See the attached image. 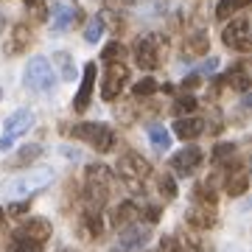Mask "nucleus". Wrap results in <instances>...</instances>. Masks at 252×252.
<instances>
[{
  "instance_id": "nucleus-1",
  "label": "nucleus",
  "mask_w": 252,
  "mask_h": 252,
  "mask_svg": "<svg viewBox=\"0 0 252 252\" xmlns=\"http://www.w3.org/2000/svg\"><path fill=\"white\" fill-rule=\"evenodd\" d=\"M109 190H112V171L107 165H90L87 168V207L93 210H101L104 202L109 199Z\"/></svg>"
},
{
  "instance_id": "nucleus-2",
  "label": "nucleus",
  "mask_w": 252,
  "mask_h": 252,
  "mask_svg": "<svg viewBox=\"0 0 252 252\" xmlns=\"http://www.w3.org/2000/svg\"><path fill=\"white\" fill-rule=\"evenodd\" d=\"M70 135L76 140H84L90 143L95 152H109L115 146V132L109 124H101V121H87V124H79L70 129Z\"/></svg>"
},
{
  "instance_id": "nucleus-3",
  "label": "nucleus",
  "mask_w": 252,
  "mask_h": 252,
  "mask_svg": "<svg viewBox=\"0 0 252 252\" xmlns=\"http://www.w3.org/2000/svg\"><path fill=\"white\" fill-rule=\"evenodd\" d=\"M54 180H56L54 168H31L28 174H20V177L6 182V193H9V196H28V193H34V190L48 188Z\"/></svg>"
},
{
  "instance_id": "nucleus-4",
  "label": "nucleus",
  "mask_w": 252,
  "mask_h": 252,
  "mask_svg": "<svg viewBox=\"0 0 252 252\" xmlns=\"http://www.w3.org/2000/svg\"><path fill=\"white\" fill-rule=\"evenodd\" d=\"M56 84L54 67L45 56H34L26 67V87H31L34 93H51Z\"/></svg>"
},
{
  "instance_id": "nucleus-5",
  "label": "nucleus",
  "mask_w": 252,
  "mask_h": 252,
  "mask_svg": "<svg viewBox=\"0 0 252 252\" xmlns=\"http://www.w3.org/2000/svg\"><path fill=\"white\" fill-rule=\"evenodd\" d=\"M149 174H152V165H149V160L140 157L137 152H129L118 160V177L124 182H129V185H135V188L149 180Z\"/></svg>"
},
{
  "instance_id": "nucleus-6",
  "label": "nucleus",
  "mask_w": 252,
  "mask_h": 252,
  "mask_svg": "<svg viewBox=\"0 0 252 252\" xmlns=\"http://www.w3.org/2000/svg\"><path fill=\"white\" fill-rule=\"evenodd\" d=\"M221 42H224L227 48L238 51V54H250V48H252V39H250V20H247V17L230 20V26L221 31Z\"/></svg>"
},
{
  "instance_id": "nucleus-7",
  "label": "nucleus",
  "mask_w": 252,
  "mask_h": 252,
  "mask_svg": "<svg viewBox=\"0 0 252 252\" xmlns=\"http://www.w3.org/2000/svg\"><path fill=\"white\" fill-rule=\"evenodd\" d=\"M135 62L143 70H154L162 62V51H160V36L146 34L135 42Z\"/></svg>"
},
{
  "instance_id": "nucleus-8",
  "label": "nucleus",
  "mask_w": 252,
  "mask_h": 252,
  "mask_svg": "<svg viewBox=\"0 0 252 252\" xmlns=\"http://www.w3.org/2000/svg\"><path fill=\"white\" fill-rule=\"evenodd\" d=\"M129 79V67L124 62H107V73H104V84H101V98L115 101L121 95V90L126 87Z\"/></svg>"
},
{
  "instance_id": "nucleus-9",
  "label": "nucleus",
  "mask_w": 252,
  "mask_h": 252,
  "mask_svg": "<svg viewBox=\"0 0 252 252\" xmlns=\"http://www.w3.org/2000/svg\"><path fill=\"white\" fill-rule=\"evenodd\" d=\"M202 162V149L199 146H185L182 152L171 154V168L177 177H190Z\"/></svg>"
},
{
  "instance_id": "nucleus-10",
  "label": "nucleus",
  "mask_w": 252,
  "mask_h": 252,
  "mask_svg": "<svg viewBox=\"0 0 252 252\" xmlns=\"http://www.w3.org/2000/svg\"><path fill=\"white\" fill-rule=\"evenodd\" d=\"M149 227H137V224H129L124 233L118 235V241L112 244V252H137L149 241Z\"/></svg>"
},
{
  "instance_id": "nucleus-11",
  "label": "nucleus",
  "mask_w": 252,
  "mask_h": 252,
  "mask_svg": "<svg viewBox=\"0 0 252 252\" xmlns=\"http://www.w3.org/2000/svg\"><path fill=\"white\" fill-rule=\"evenodd\" d=\"M95 76H98L95 62H87V64H84V79H81V87H79V93H76V101H73V109H76V112H84V109L90 107L93 87H95Z\"/></svg>"
},
{
  "instance_id": "nucleus-12",
  "label": "nucleus",
  "mask_w": 252,
  "mask_h": 252,
  "mask_svg": "<svg viewBox=\"0 0 252 252\" xmlns=\"http://www.w3.org/2000/svg\"><path fill=\"white\" fill-rule=\"evenodd\" d=\"M31 126H34V112L31 109H17L14 115L6 118V135L20 137V135H26Z\"/></svg>"
},
{
  "instance_id": "nucleus-13",
  "label": "nucleus",
  "mask_w": 252,
  "mask_h": 252,
  "mask_svg": "<svg viewBox=\"0 0 252 252\" xmlns=\"http://www.w3.org/2000/svg\"><path fill=\"white\" fill-rule=\"evenodd\" d=\"M73 20H76V9H73L70 3H54L51 6V28L54 31H67L73 26Z\"/></svg>"
},
{
  "instance_id": "nucleus-14",
  "label": "nucleus",
  "mask_w": 252,
  "mask_h": 252,
  "mask_svg": "<svg viewBox=\"0 0 252 252\" xmlns=\"http://www.w3.org/2000/svg\"><path fill=\"white\" fill-rule=\"evenodd\" d=\"M51 233H54V230H51V221H48V219H31L17 235H23V238H28V241L45 244L48 238H51Z\"/></svg>"
},
{
  "instance_id": "nucleus-15",
  "label": "nucleus",
  "mask_w": 252,
  "mask_h": 252,
  "mask_svg": "<svg viewBox=\"0 0 252 252\" xmlns=\"http://www.w3.org/2000/svg\"><path fill=\"white\" fill-rule=\"evenodd\" d=\"M202 132H205L202 118H177V124H174V135L182 137V140H196Z\"/></svg>"
},
{
  "instance_id": "nucleus-16",
  "label": "nucleus",
  "mask_w": 252,
  "mask_h": 252,
  "mask_svg": "<svg viewBox=\"0 0 252 252\" xmlns=\"http://www.w3.org/2000/svg\"><path fill=\"white\" fill-rule=\"evenodd\" d=\"M185 219H188V224H190V227H196V230H207V227L216 224L213 207L207 210V205H202V207H190L188 213H185Z\"/></svg>"
},
{
  "instance_id": "nucleus-17",
  "label": "nucleus",
  "mask_w": 252,
  "mask_h": 252,
  "mask_svg": "<svg viewBox=\"0 0 252 252\" xmlns=\"http://www.w3.org/2000/svg\"><path fill=\"white\" fill-rule=\"evenodd\" d=\"M28 42H31L28 28H26V26H14V31H11V39L6 42V54H11V56L23 54V51L28 48Z\"/></svg>"
},
{
  "instance_id": "nucleus-18",
  "label": "nucleus",
  "mask_w": 252,
  "mask_h": 252,
  "mask_svg": "<svg viewBox=\"0 0 252 252\" xmlns=\"http://www.w3.org/2000/svg\"><path fill=\"white\" fill-rule=\"evenodd\" d=\"M160 252H199V241L196 238H162L160 244Z\"/></svg>"
},
{
  "instance_id": "nucleus-19",
  "label": "nucleus",
  "mask_w": 252,
  "mask_h": 252,
  "mask_svg": "<svg viewBox=\"0 0 252 252\" xmlns=\"http://www.w3.org/2000/svg\"><path fill=\"white\" fill-rule=\"evenodd\" d=\"M247 185H250V177H247V168H235V174H230L227 177V193L230 196H241L244 190H247Z\"/></svg>"
},
{
  "instance_id": "nucleus-20",
  "label": "nucleus",
  "mask_w": 252,
  "mask_h": 252,
  "mask_svg": "<svg viewBox=\"0 0 252 252\" xmlns=\"http://www.w3.org/2000/svg\"><path fill=\"white\" fill-rule=\"evenodd\" d=\"M149 140H152V146L157 149V152H168V146H171V135H168V129H162L160 124L157 126H149Z\"/></svg>"
},
{
  "instance_id": "nucleus-21",
  "label": "nucleus",
  "mask_w": 252,
  "mask_h": 252,
  "mask_svg": "<svg viewBox=\"0 0 252 252\" xmlns=\"http://www.w3.org/2000/svg\"><path fill=\"white\" fill-rule=\"evenodd\" d=\"M137 216V207L132 205V202H124V205H118V210L112 213V224L115 227H126V224H132Z\"/></svg>"
},
{
  "instance_id": "nucleus-22",
  "label": "nucleus",
  "mask_w": 252,
  "mask_h": 252,
  "mask_svg": "<svg viewBox=\"0 0 252 252\" xmlns=\"http://www.w3.org/2000/svg\"><path fill=\"white\" fill-rule=\"evenodd\" d=\"M224 81L230 84V87H235L238 93H247V90H250V76H247V70H244L241 64H238V67H233V70L227 73Z\"/></svg>"
},
{
  "instance_id": "nucleus-23",
  "label": "nucleus",
  "mask_w": 252,
  "mask_h": 252,
  "mask_svg": "<svg viewBox=\"0 0 252 252\" xmlns=\"http://www.w3.org/2000/svg\"><path fill=\"white\" fill-rule=\"evenodd\" d=\"M247 6H250V0H219L216 17L219 20H227V17H233L238 9H247Z\"/></svg>"
},
{
  "instance_id": "nucleus-24",
  "label": "nucleus",
  "mask_w": 252,
  "mask_h": 252,
  "mask_svg": "<svg viewBox=\"0 0 252 252\" xmlns=\"http://www.w3.org/2000/svg\"><path fill=\"white\" fill-rule=\"evenodd\" d=\"M98 233H101V213L93 210V207H87L84 210V235L90 238V235H98Z\"/></svg>"
},
{
  "instance_id": "nucleus-25",
  "label": "nucleus",
  "mask_w": 252,
  "mask_h": 252,
  "mask_svg": "<svg viewBox=\"0 0 252 252\" xmlns=\"http://www.w3.org/2000/svg\"><path fill=\"white\" fill-rule=\"evenodd\" d=\"M54 62L59 64V70H62V79H64V81H73V79H76V67H73L70 54L59 51V54H54Z\"/></svg>"
},
{
  "instance_id": "nucleus-26",
  "label": "nucleus",
  "mask_w": 252,
  "mask_h": 252,
  "mask_svg": "<svg viewBox=\"0 0 252 252\" xmlns=\"http://www.w3.org/2000/svg\"><path fill=\"white\" fill-rule=\"evenodd\" d=\"M101 36H104V20H101V17H93L90 23H87V28H84V39H87L90 45H95Z\"/></svg>"
},
{
  "instance_id": "nucleus-27",
  "label": "nucleus",
  "mask_w": 252,
  "mask_h": 252,
  "mask_svg": "<svg viewBox=\"0 0 252 252\" xmlns=\"http://www.w3.org/2000/svg\"><path fill=\"white\" fill-rule=\"evenodd\" d=\"M157 90H160V84H157L154 79H140V81L135 84L132 95H135V98H149V95H154Z\"/></svg>"
},
{
  "instance_id": "nucleus-28",
  "label": "nucleus",
  "mask_w": 252,
  "mask_h": 252,
  "mask_svg": "<svg viewBox=\"0 0 252 252\" xmlns=\"http://www.w3.org/2000/svg\"><path fill=\"white\" fill-rule=\"evenodd\" d=\"M124 56H126V48L121 45V42H109V45L101 51V59H104V62H124Z\"/></svg>"
},
{
  "instance_id": "nucleus-29",
  "label": "nucleus",
  "mask_w": 252,
  "mask_h": 252,
  "mask_svg": "<svg viewBox=\"0 0 252 252\" xmlns=\"http://www.w3.org/2000/svg\"><path fill=\"white\" fill-rule=\"evenodd\" d=\"M39 154H42V146H39V143L23 146V149H20V154H17V162H14V165H20V162H34Z\"/></svg>"
},
{
  "instance_id": "nucleus-30",
  "label": "nucleus",
  "mask_w": 252,
  "mask_h": 252,
  "mask_svg": "<svg viewBox=\"0 0 252 252\" xmlns=\"http://www.w3.org/2000/svg\"><path fill=\"white\" fill-rule=\"evenodd\" d=\"M11 252H42V244L28 241V238H23V235H14V247H11Z\"/></svg>"
},
{
  "instance_id": "nucleus-31",
  "label": "nucleus",
  "mask_w": 252,
  "mask_h": 252,
  "mask_svg": "<svg viewBox=\"0 0 252 252\" xmlns=\"http://www.w3.org/2000/svg\"><path fill=\"white\" fill-rule=\"evenodd\" d=\"M196 107H199V101L193 98V95H180V98L174 101V109H177L180 115H188V112H193Z\"/></svg>"
},
{
  "instance_id": "nucleus-32",
  "label": "nucleus",
  "mask_w": 252,
  "mask_h": 252,
  "mask_svg": "<svg viewBox=\"0 0 252 252\" xmlns=\"http://www.w3.org/2000/svg\"><path fill=\"white\" fill-rule=\"evenodd\" d=\"M160 193L165 199H174L177 196V185H174V177H168V174H162L160 177Z\"/></svg>"
},
{
  "instance_id": "nucleus-33",
  "label": "nucleus",
  "mask_w": 252,
  "mask_h": 252,
  "mask_svg": "<svg viewBox=\"0 0 252 252\" xmlns=\"http://www.w3.org/2000/svg\"><path fill=\"white\" fill-rule=\"evenodd\" d=\"M233 154H235V146L233 143H219L216 149H213V160L221 162V160H227V157H233Z\"/></svg>"
},
{
  "instance_id": "nucleus-34",
  "label": "nucleus",
  "mask_w": 252,
  "mask_h": 252,
  "mask_svg": "<svg viewBox=\"0 0 252 252\" xmlns=\"http://www.w3.org/2000/svg\"><path fill=\"white\" fill-rule=\"evenodd\" d=\"M6 213H9V216H26L28 213V202H11V205L6 207Z\"/></svg>"
},
{
  "instance_id": "nucleus-35",
  "label": "nucleus",
  "mask_w": 252,
  "mask_h": 252,
  "mask_svg": "<svg viewBox=\"0 0 252 252\" xmlns=\"http://www.w3.org/2000/svg\"><path fill=\"white\" fill-rule=\"evenodd\" d=\"M26 3H31L36 11V20H45V6H42V0H26Z\"/></svg>"
},
{
  "instance_id": "nucleus-36",
  "label": "nucleus",
  "mask_w": 252,
  "mask_h": 252,
  "mask_svg": "<svg viewBox=\"0 0 252 252\" xmlns=\"http://www.w3.org/2000/svg\"><path fill=\"white\" fill-rule=\"evenodd\" d=\"M146 219H149V221H152V224H154V221H160V207H146Z\"/></svg>"
},
{
  "instance_id": "nucleus-37",
  "label": "nucleus",
  "mask_w": 252,
  "mask_h": 252,
  "mask_svg": "<svg viewBox=\"0 0 252 252\" xmlns=\"http://www.w3.org/2000/svg\"><path fill=\"white\" fill-rule=\"evenodd\" d=\"M11 146H14V137H9V135L0 137V152H9Z\"/></svg>"
},
{
  "instance_id": "nucleus-38",
  "label": "nucleus",
  "mask_w": 252,
  "mask_h": 252,
  "mask_svg": "<svg viewBox=\"0 0 252 252\" xmlns=\"http://www.w3.org/2000/svg\"><path fill=\"white\" fill-rule=\"evenodd\" d=\"M216 64H219V59H207V62L202 64V73H213L216 70Z\"/></svg>"
},
{
  "instance_id": "nucleus-39",
  "label": "nucleus",
  "mask_w": 252,
  "mask_h": 252,
  "mask_svg": "<svg viewBox=\"0 0 252 252\" xmlns=\"http://www.w3.org/2000/svg\"><path fill=\"white\" fill-rule=\"evenodd\" d=\"M199 84V76H188V79H185V87H196Z\"/></svg>"
},
{
  "instance_id": "nucleus-40",
  "label": "nucleus",
  "mask_w": 252,
  "mask_h": 252,
  "mask_svg": "<svg viewBox=\"0 0 252 252\" xmlns=\"http://www.w3.org/2000/svg\"><path fill=\"white\" fill-rule=\"evenodd\" d=\"M3 216H6V210H3V207H0V221H3Z\"/></svg>"
},
{
  "instance_id": "nucleus-41",
  "label": "nucleus",
  "mask_w": 252,
  "mask_h": 252,
  "mask_svg": "<svg viewBox=\"0 0 252 252\" xmlns=\"http://www.w3.org/2000/svg\"><path fill=\"white\" fill-rule=\"evenodd\" d=\"M0 98H3V90H0Z\"/></svg>"
}]
</instances>
